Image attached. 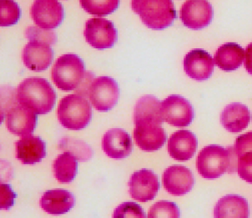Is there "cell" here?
Instances as JSON below:
<instances>
[{"mask_svg":"<svg viewBox=\"0 0 252 218\" xmlns=\"http://www.w3.org/2000/svg\"><path fill=\"white\" fill-rule=\"evenodd\" d=\"M102 148L108 157L115 160H121L131 153V136L124 129L112 128L103 136Z\"/></svg>","mask_w":252,"mask_h":218,"instance_id":"obj_16","label":"cell"},{"mask_svg":"<svg viewBox=\"0 0 252 218\" xmlns=\"http://www.w3.org/2000/svg\"><path fill=\"white\" fill-rule=\"evenodd\" d=\"M214 66L211 55L203 49H193L184 58L185 72L189 78L200 82L210 79Z\"/></svg>","mask_w":252,"mask_h":218,"instance_id":"obj_15","label":"cell"},{"mask_svg":"<svg viewBox=\"0 0 252 218\" xmlns=\"http://www.w3.org/2000/svg\"><path fill=\"white\" fill-rule=\"evenodd\" d=\"M77 159L69 152L62 153L55 158L53 164V172L58 182L69 183L74 180L77 174Z\"/></svg>","mask_w":252,"mask_h":218,"instance_id":"obj_25","label":"cell"},{"mask_svg":"<svg viewBox=\"0 0 252 218\" xmlns=\"http://www.w3.org/2000/svg\"><path fill=\"white\" fill-rule=\"evenodd\" d=\"M163 120L174 127H187L193 121L195 112L191 104L182 96L170 95L161 104Z\"/></svg>","mask_w":252,"mask_h":218,"instance_id":"obj_8","label":"cell"},{"mask_svg":"<svg viewBox=\"0 0 252 218\" xmlns=\"http://www.w3.org/2000/svg\"><path fill=\"white\" fill-rule=\"evenodd\" d=\"M88 96L96 110L99 112H107L118 103L120 87L112 78L98 77L91 82Z\"/></svg>","mask_w":252,"mask_h":218,"instance_id":"obj_6","label":"cell"},{"mask_svg":"<svg viewBox=\"0 0 252 218\" xmlns=\"http://www.w3.org/2000/svg\"><path fill=\"white\" fill-rule=\"evenodd\" d=\"M16 158L25 165H33L46 156V145L41 137L33 135L23 136L15 142Z\"/></svg>","mask_w":252,"mask_h":218,"instance_id":"obj_19","label":"cell"},{"mask_svg":"<svg viewBox=\"0 0 252 218\" xmlns=\"http://www.w3.org/2000/svg\"><path fill=\"white\" fill-rule=\"evenodd\" d=\"M21 16V9L14 1L2 0L0 2V25L8 27L15 25Z\"/></svg>","mask_w":252,"mask_h":218,"instance_id":"obj_28","label":"cell"},{"mask_svg":"<svg viewBox=\"0 0 252 218\" xmlns=\"http://www.w3.org/2000/svg\"><path fill=\"white\" fill-rule=\"evenodd\" d=\"M163 185L173 196H183L191 191L195 178L191 171L186 166L173 165L163 174Z\"/></svg>","mask_w":252,"mask_h":218,"instance_id":"obj_14","label":"cell"},{"mask_svg":"<svg viewBox=\"0 0 252 218\" xmlns=\"http://www.w3.org/2000/svg\"><path fill=\"white\" fill-rule=\"evenodd\" d=\"M180 18L187 27L198 30L211 24L213 8L208 1L189 0L181 7Z\"/></svg>","mask_w":252,"mask_h":218,"instance_id":"obj_11","label":"cell"},{"mask_svg":"<svg viewBox=\"0 0 252 218\" xmlns=\"http://www.w3.org/2000/svg\"><path fill=\"white\" fill-rule=\"evenodd\" d=\"M15 98L19 104L31 109L36 114H46L55 106L56 93L46 79L31 77L19 84Z\"/></svg>","mask_w":252,"mask_h":218,"instance_id":"obj_1","label":"cell"},{"mask_svg":"<svg viewBox=\"0 0 252 218\" xmlns=\"http://www.w3.org/2000/svg\"><path fill=\"white\" fill-rule=\"evenodd\" d=\"M37 114L27 107L14 104L6 115V126L8 131L17 136L31 135L35 129Z\"/></svg>","mask_w":252,"mask_h":218,"instance_id":"obj_13","label":"cell"},{"mask_svg":"<svg viewBox=\"0 0 252 218\" xmlns=\"http://www.w3.org/2000/svg\"><path fill=\"white\" fill-rule=\"evenodd\" d=\"M249 214L247 200L235 194L223 196L215 206V218H248Z\"/></svg>","mask_w":252,"mask_h":218,"instance_id":"obj_21","label":"cell"},{"mask_svg":"<svg viewBox=\"0 0 252 218\" xmlns=\"http://www.w3.org/2000/svg\"><path fill=\"white\" fill-rule=\"evenodd\" d=\"M113 218H146L142 207L135 202H124L115 208Z\"/></svg>","mask_w":252,"mask_h":218,"instance_id":"obj_31","label":"cell"},{"mask_svg":"<svg viewBox=\"0 0 252 218\" xmlns=\"http://www.w3.org/2000/svg\"><path fill=\"white\" fill-rule=\"evenodd\" d=\"M75 203V197L64 189H54L44 192L39 204L49 214L61 215L71 210Z\"/></svg>","mask_w":252,"mask_h":218,"instance_id":"obj_20","label":"cell"},{"mask_svg":"<svg viewBox=\"0 0 252 218\" xmlns=\"http://www.w3.org/2000/svg\"><path fill=\"white\" fill-rule=\"evenodd\" d=\"M197 138L188 130H180L170 136L168 141V152L177 161H188L197 148Z\"/></svg>","mask_w":252,"mask_h":218,"instance_id":"obj_18","label":"cell"},{"mask_svg":"<svg viewBox=\"0 0 252 218\" xmlns=\"http://www.w3.org/2000/svg\"><path fill=\"white\" fill-rule=\"evenodd\" d=\"M85 63L78 55L63 54L55 61L51 71L53 82L61 90H75L85 77Z\"/></svg>","mask_w":252,"mask_h":218,"instance_id":"obj_5","label":"cell"},{"mask_svg":"<svg viewBox=\"0 0 252 218\" xmlns=\"http://www.w3.org/2000/svg\"><path fill=\"white\" fill-rule=\"evenodd\" d=\"M181 212L175 202L159 201L150 208L148 218H180Z\"/></svg>","mask_w":252,"mask_h":218,"instance_id":"obj_29","label":"cell"},{"mask_svg":"<svg viewBox=\"0 0 252 218\" xmlns=\"http://www.w3.org/2000/svg\"><path fill=\"white\" fill-rule=\"evenodd\" d=\"M54 51L50 44L30 42L23 51V62L32 71L42 72L50 67Z\"/></svg>","mask_w":252,"mask_h":218,"instance_id":"obj_17","label":"cell"},{"mask_svg":"<svg viewBox=\"0 0 252 218\" xmlns=\"http://www.w3.org/2000/svg\"><path fill=\"white\" fill-rule=\"evenodd\" d=\"M134 138L140 149L154 152L160 149L167 139V135L161 124L153 121L134 122Z\"/></svg>","mask_w":252,"mask_h":218,"instance_id":"obj_9","label":"cell"},{"mask_svg":"<svg viewBox=\"0 0 252 218\" xmlns=\"http://www.w3.org/2000/svg\"><path fill=\"white\" fill-rule=\"evenodd\" d=\"M245 67L247 71L252 75V43L245 50Z\"/></svg>","mask_w":252,"mask_h":218,"instance_id":"obj_35","label":"cell"},{"mask_svg":"<svg viewBox=\"0 0 252 218\" xmlns=\"http://www.w3.org/2000/svg\"><path fill=\"white\" fill-rule=\"evenodd\" d=\"M245 50L235 43H228L220 47L215 54V63L225 72L234 71L243 63Z\"/></svg>","mask_w":252,"mask_h":218,"instance_id":"obj_23","label":"cell"},{"mask_svg":"<svg viewBox=\"0 0 252 218\" xmlns=\"http://www.w3.org/2000/svg\"><path fill=\"white\" fill-rule=\"evenodd\" d=\"M60 147L63 150H68L80 162H87L92 158L93 152L89 145L85 142L65 137L61 142Z\"/></svg>","mask_w":252,"mask_h":218,"instance_id":"obj_26","label":"cell"},{"mask_svg":"<svg viewBox=\"0 0 252 218\" xmlns=\"http://www.w3.org/2000/svg\"><path fill=\"white\" fill-rule=\"evenodd\" d=\"M25 35L30 42H41L48 44H54L56 42V34L54 31L44 29L38 26L27 27Z\"/></svg>","mask_w":252,"mask_h":218,"instance_id":"obj_30","label":"cell"},{"mask_svg":"<svg viewBox=\"0 0 252 218\" xmlns=\"http://www.w3.org/2000/svg\"><path fill=\"white\" fill-rule=\"evenodd\" d=\"M84 33L87 43L97 49H110L118 38L114 24L103 18L89 19Z\"/></svg>","mask_w":252,"mask_h":218,"instance_id":"obj_7","label":"cell"},{"mask_svg":"<svg viewBox=\"0 0 252 218\" xmlns=\"http://www.w3.org/2000/svg\"><path fill=\"white\" fill-rule=\"evenodd\" d=\"M131 8L145 25L155 30L169 27L176 18V8L170 0H133Z\"/></svg>","mask_w":252,"mask_h":218,"instance_id":"obj_2","label":"cell"},{"mask_svg":"<svg viewBox=\"0 0 252 218\" xmlns=\"http://www.w3.org/2000/svg\"><path fill=\"white\" fill-rule=\"evenodd\" d=\"M230 147L236 166V158H238L239 156H241L246 152L252 151V132L242 134L238 136L236 138L234 147Z\"/></svg>","mask_w":252,"mask_h":218,"instance_id":"obj_33","label":"cell"},{"mask_svg":"<svg viewBox=\"0 0 252 218\" xmlns=\"http://www.w3.org/2000/svg\"><path fill=\"white\" fill-rule=\"evenodd\" d=\"M162 102L153 95H145L138 100L134 109V122L153 121L160 123L164 122L161 112Z\"/></svg>","mask_w":252,"mask_h":218,"instance_id":"obj_24","label":"cell"},{"mask_svg":"<svg viewBox=\"0 0 252 218\" xmlns=\"http://www.w3.org/2000/svg\"><path fill=\"white\" fill-rule=\"evenodd\" d=\"M80 4L85 11L89 14L104 16L111 14L118 8L120 1L117 0H99V1H88L82 0Z\"/></svg>","mask_w":252,"mask_h":218,"instance_id":"obj_27","label":"cell"},{"mask_svg":"<svg viewBox=\"0 0 252 218\" xmlns=\"http://www.w3.org/2000/svg\"><path fill=\"white\" fill-rule=\"evenodd\" d=\"M129 194L140 202L153 200L159 190V181L151 170L142 169L132 174L129 182Z\"/></svg>","mask_w":252,"mask_h":218,"instance_id":"obj_10","label":"cell"},{"mask_svg":"<svg viewBox=\"0 0 252 218\" xmlns=\"http://www.w3.org/2000/svg\"><path fill=\"white\" fill-rule=\"evenodd\" d=\"M196 169L204 178L217 179L225 172H236L230 148L210 145L200 151L196 158Z\"/></svg>","mask_w":252,"mask_h":218,"instance_id":"obj_3","label":"cell"},{"mask_svg":"<svg viewBox=\"0 0 252 218\" xmlns=\"http://www.w3.org/2000/svg\"><path fill=\"white\" fill-rule=\"evenodd\" d=\"M236 172L241 179L252 184V151L236 158Z\"/></svg>","mask_w":252,"mask_h":218,"instance_id":"obj_32","label":"cell"},{"mask_svg":"<svg viewBox=\"0 0 252 218\" xmlns=\"http://www.w3.org/2000/svg\"><path fill=\"white\" fill-rule=\"evenodd\" d=\"M57 115L63 128L69 130H81L91 123L92 109L85 97L74 93L61 99Z\"/></svg>","mask_w":252,"mask_h":218,"instance_id":"obj_4","label":"cell"},{"mask_svg":"<svg viewBox=\"0 0 252 218\" xmlns=\"http://www.w3.org/2000/svg\"><path fill=\"white\" fill-rule=\"evenodd\" d=\"M252 116L246 105L234 103L225 107L220 114L222 126L230 133L243 131L249 125Z\"/></svg>","mask_w":252,"mask_h":218,"instance_id":"obj_22","label":"cell"},{"mask_svg":"<svg viewBox=\"0 0 252 218\" xmlns=\"http://www.w3.org/2000/svg\"><path fill=\"white\" fill-rule=\"evenodd\" d=\"M63 5L56 0H37L31 7V16L38 27L55 28L63 22Z\"/></svg>","mask_w":252,"mask_h":218,"instance_id":"obj_12","label":"cell"},{"mask_svg":"<svg viewBox=\"0 0 252 218\" xmlns=\"http://www.w3.org/2000/svg\"><path fill=\"white\" fill-rule=\"evenodd\" d=\"M16 193L13 191L11 187L8 184L0 186V207L1 209L8 210L14 204Z\"/></svg>","mask_w":252,"mask_h":218,"instance_id":"obj_34","label":"cell"}]
</instances>
